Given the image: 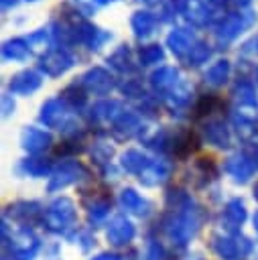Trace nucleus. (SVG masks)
Segmentation results:
<instances>
[{"mask_svg":"<svg viewBox=\"0 0 258 260\" xmlns=\"http://www.w3.org/2000/svg\"><path fill=\"white\" fill-rule=\"evenodd\" d=\"M4 244V250H6V256L8 260H33L41 248V242L39 238L28 232V230H22L18 234H14L10 238V242H2Z\"/></svg>","mask_w":258,"mask_h":260,"instance_id":"obj_1","label":"nucleus"},{"mask_svg":"<svg viewBox=\"0 0 258 260\" xmlns=\"http://www.w3.org/2000/svg\"><path fill=\"white\" fill-rule=\"evenodd\" d=\"M211 248L221 260H246L252 252V242L244 236L213 238Z\"/></svg>","mask_w":258,"mask_h":260,"instance_id":"obj_2","label":"nucleus"},{"mask_svg":"<svg viewBox=\"0 0 258 260\" xmlns=\"http://www.w3.org/2000/svg\"><path fill=\"white\" fill-rule=\"evenodd\" d=\"M75 219L73 205L69 201H57L47 213V228L51 232H65Z\"/></svg>","mask_w":258,"mask_h":260,"instance_id":"obj_3","label":"nucleus"},{"mask_svg":"<svg viewBox=\"0 0 258 260\" xmlns=\"http://www.w3.org/2000/svg\"><path fill=\"white\" fill-rule=\"evenodd\" d=\"M106 238L112 246H126L134 238V225L126 217H116L106 232Z\"/></svg>","mask_w":258,"mask_h":260,"instance_id":"obj_4","label":"nucleus"},{"mask_svg":"<svg viewBox=\"0 0 258 260\" xmlns=\"http://www.w3.org/2000/svg\"><path fill=\"white\" fill-rule=\"evenodd\" d=\"M122 203L126 205V209L134 211V213H138V215L146 213V209H144V203H142V199H140L138 195H134V191H124V195H122Z\"/></svg>","mask_w":258,"mask_h":260,"instance_id":"obj_5","label":"nucleus"},{"mask_svg":"<svg viewBox=\"0 0 258 260\" xmlns=\"http://www.w3.org/2000/svg\"><path fill=\"white\" fill-rule=\"evenodd\" d=\"M144 258H146V260H169L165 248H163L158 242H148V244H146Z\"/></svg>","mask_w":258,"mask_h":260,"instance_id":"obj_6","label":"nucleus"},{"mask_svg":"<svg viewBox=\"0 0 258 260\" xmlns=\"http://www.w3.org/2000/svg\"><path fill=\"white\" fill-rule=\"evenodd\" d=\"M225 215H228V219H230L232 225H240V223L244 221V217H246V211H244L242 203H232V205L228 207Z\"/></svg>","mask_w":258,"mask_h":260,"instance_id":"obj_7","label":"nucleus"},{"mask_svg":"<svg viewBox=\"0 0 258 260\" xmlns=\"http://www.w3.org/2000/svg\"><path fill=\"white\" fill-rule=\"evenodd\" d=\"M91 260H122L118 254H110V252H104V254H98L95 258H91Z\"/></svg>","mask_w":258,"mask_h":260,"instance_id":"obj_8","label":"nucleus"},{"mask_svg":"<svg viewBox=\"0 0 258 260\" xmlns=\"http://www.w3.org/2000/svg\"><path fill=\"white\" fill-rule=\"evenodd\" d=\"M254 228H256V232H258V213H256V217H254Z\"/></svg>","mask_w":258,"mask_h":260,"instance_id":"obj_9","label":"nucleus"},{"mask_svg":"<svg viewBox=\"0 0 258 260\" xmlns=\"http://www.w3.org/2000/svg\"><path fill=\"white\" fill-rule=\"evenodd\" d=\"M256 195H258V189H256Z\"/></svg>","mask_w":258,"mask_h":260,"instance_id":"obj_10","label":"nucleus"},{"mask_svg":"<svg viewBox=\"0 0 258 260\" xmlns=\"http://www.w3.org/2000/svg\"><path fill=\"white\" fill-rule=\"evenodd\" d=\"M4 260H8V258H4Z\"/></svg>","mask_w":258,"mask_h":260,"instance_id":"obj_11","label":"nucleus"}]
</instances>
